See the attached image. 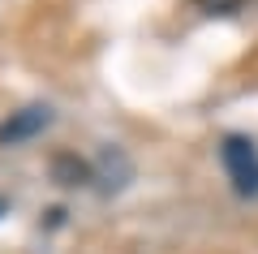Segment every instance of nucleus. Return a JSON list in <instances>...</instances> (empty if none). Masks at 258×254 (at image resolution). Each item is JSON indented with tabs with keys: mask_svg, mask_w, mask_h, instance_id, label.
I'll return each mask as SVG.
<instances>
[{
	"mask_svg": "<svg viewBox=\"0 0 258 254\" xmlns=\"http://www.w3.org/2000/svg\"><path fill=\"white\" fill-rule=\"evenodd\" d=\"M224 164H228V177L237 185V194H258V155L254 142L241 134L224 138Z\"/></svg>",
	"mask_w": 258,
	"mask_h": 254,
	"instance_id": "1",
	"label": "nucleus"
},
{
	"mask_svg": "<svg viewBox=\"0 0 258 254\" xmlns=\"http://www.w3.org/2000/svg\"><path fill=\"white\" fill-rule=\"evenodd\" d=\"M52 125V112L47 108H22V112H13L9 121H0V146H13V142H26V138H35V134H43V129Z\"/></svg>",
	"mask_w": 258,
	"mask_h": 254,
	"instance_id": "2",
	"label": "nucleus"
},
{
	"mask_svg": "<svg viewBox=\"0 0 258 254\" xmlns=\"http://www.w3.org/2000/svg\"><path fill=\"white\" fill-rule=\"evenodd\" d=\"M52 173H56V181H60V185H82L86 177H91V173H86V164L74 160V155H56Z\"/></svg>",
	"mask_w": 258,
	"mask_h": 254,
	"instance_id": "3",
	"label": "nucleus"
},
{
	"mask_svg": "<svg viewBox=\"0 0 258 254\" xmlns=\"http://www.w3.org/2000/svg\"><path fill=\"white\" fill-rule=\"evenodd\" d=\"M198 5H203L207 13H232V9L241 5V0H198Z\"/></svg>",
	"mask_w": 258,
	"mask_h": 254,
	"instance_id": "4",
	"label": "nucleus"
},
{
	"mask_svg": "<svg viewBox=\"0 0 258 254\" xmlns=\"http://www.w3.org/2000/svg\"><path fill=\"white\" fill-rule=\"evenodd\" d=\"M5 211H9V202H5V198H0V216H5Z\"/></svg>",
	"mask_w": 258,
	"mask_h": 254,
	"instance_id": "5",
	"label": "nucleus"
}]
</instances>
